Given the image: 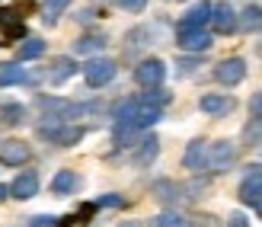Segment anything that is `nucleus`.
Segmentation results:
<instances>
[{
  "label": "nucleus",
  "mask_w": 262,
  "mask_h": 227,
  "mask_svg": "<svg viewBox=\"0 0 262 227\" xmlns=\"http://www.w3.org/2000/svg\"><path fill=\"white\" fill-rule=\"evenodd\" d=\"M38 135H42L45 141L58 144V148H74V144H80L86 128L83 125H71V122H58V118H51V122L38 125Z\"/></svg>",
  "instance_id": "obj_1"
},
{
  "label": "nucleus",
  "mask_w": 262,
  "mask_h": 227,
  "mask_svg": "<svg viewBox=\"0 0 262 227\" xmlns=\"http://www.w3.org/2000/svg\"><path fill=\"white\" fill-rule=\"evenodd\" d=\"M115 74H119V64H115L112 58H90L86 64H83V80H86V87H106V84H112L115 80Z\"/></svg>",
  "instance_id": "obj_2"
},
{
  "label": "nucleus",
  "mask_w": 262,
  "mask_h": 227,
  "mask_svg": "<svg viewBox=\"0 0 262 227\" xmlns=\"http://www.w3.org/2000/svg\"><path fill=\"white\" fill-rule=\"evenodd\" d=\"M233 163H237V144L233 141H214V144H208V163L205 170L208 173H227Z\"/></svg>",
  "instance_id": "obj_3"
},
{
  "label": "nucleus",
  "mask_w": 262,
  "mask_h": 227,
  "mask_svg": "<svg viewBox=\"0 0 262 227\" xmlns=\"http://www.w3.org/2000/svg\"><path fill=\"white\" fill-rule=\"evenodd\" d=\"M29 160H32V148L23 138L0 141V163H4V167H26Z\"/></svg>",
  "instance_id": "obj_4"
},
{
  "label": "nucleus",
  "mask_w": 262,
  "mask_h": 227,
  "mask_svg": "<svg viewBox=\"0 0 262 227\" xmlns=\"http://www.w3.org/2000/svg\"><path fill=\"white\" fill-rule=\"evenodd\" d=\"M135 80L144 90L160 87L163 80H166V64L160 58H144V61H138V68H135Z\"/></svg>",
  "instance_id": "obj_5"
},
{
  "label": "nucleus",
  "mask_w": 262,
  "mask_h": 227,
  "mask_svg": "<svg viewBox=\"0 0 262 227\" xmlns=\"http://www.w3.org/2000/svg\"><path fill=\"white\" fill-rule=\"evenodd\" d=\"M240 202L243 205H259L262 202V163L246 167V176L240 182Z\"/></svg>",
  "instance_id": "obj_6"
},
{
  "label": "nucleus",
  "mask_w": 262,
  "mask_h": 227,
  "mask_svg": "<svg viewBox=\"0 0 262 227\" xmlns=\"http://www.w3.org/2000/svg\"><path fill=\"white\" fill-rule=\"evenodd\" d=\"M246 77V61L243 58H224L214 64V80L221 87H237Z\"/></svg>",
  "instance_id": "obj_7"
},
{
  "label": "nucleus",
  "mask_w": 262,
  "mask_h": 227,
  "mask_svg": "<svg viewBox=\"0 0 262 227\" xmlns=\"http://www.w3.org/2000/svg\"><path fill=\"white\" fill-rule=\"evenodd\" d=\"M211 29L217 35H230L237 32V10H233L227 0H221V4H211Z\"/></svg>",
  "instance_id": "obj_8"
},
{
  "label": "nucleus",
  "mask_w": 262,
  "mask_h": 227,
  "mask_svg": "<svg viewBox=\"0 0 262 227\" xmlns=\"http://www.w3.org/2000/svg\"><path fill=\"white\" fill-rule=\"evenodd\" d=\"M176 45L182 51H192V55H205L208 48L214 45V35L205 29H189V32H176Z\"/></svg>",
  "instance_id": "obj_9"
},
{
  "label": "nucleus",
  "mask_w": 262,
  "mask_h": 227,
  "mask_svg": "<svg viewBox=\"0 0 262 227\" xmlns=\"http://www.w3.org/2000/svg\"><path fill=\"white\" fill-rule=\"evenodd\" d=\"M38 189H42V179H38V173H35V170H23L19 176L13 179L10 195H13V198H19V202H29V198L38 195Z\"/></svg>",
  "instance_id": "obj_10"
},
{
  "label": "nucleus",
  "mask_w": 262,
  "mask_h": 227,
  "mask_svg": "<svg viewBox=\"0 0 262 227\" xmlns=\"http://www.w3.org/2000/svg\"><path fill=\"white\" fill-rule=\"evenodd\" d=\"M199 109H202L205 115L221 118V115H230L233 109H237V99L227 96V93H205V96L199 99Z\"/></svg>",
  "instance_id": "obj_11"
},
{
  "label": "nucleus",
  "mask_w": 262,
  "mask_h": 227,
  "mask_svg": "<svg viewBox=\"0 0 262 227\" xmlns=\"http://www.w3.org/2000/svg\"><path fill=\"white\" fill-rule=\"evenodd\" d=\"M211 23V4L208 0H199L192 10L182 13V19L176 26V32H189V29H205V26Z\"/></svg>",
  "instance_id": "obj_12"
},
{
  "label": "nucleus",
  "mask_w": 262,
  "mask_h": 227,
  "mask_svg": "<svg viewBox=\"0 0 262 227\" xmlns=\"http://www.w3.org/2000/svg\"><path fill=\"white\" fill-rule=\"evenodd\" d=\"M182 163H186V170H192V173H202L205 163H208V141L195 138L186 148V154H182Z\"/></svg>",
  "instance_id": "obj_13"
},
{
  "label": "nucleus",
  "mask_w": 262,
  "mask_h": 227,
  "mask_svg": "<svg viewBox=\"0 0 262 227\" xmlns=\"http://www.w3.org/2000/svg\"><path fill=\"white\" fill-rule=\"evenodd\" d=\"M77 71V61L74 58H55V64H51V74H48V84H55L61 87L64 80H71Z\"/></svg>",
  "instance_id": "obj_14"
},
{
  "label": "nucleus",
  "mask_w": 262,
  "mask_h": 227,
  "mask_svg": "<svg viewBox=\"0 0 262 227\" xmlns=\"http://www.w3.org/2000/svg\"><path fill=\"white\" fill-rule=\"evenodd\" d=\"M157 154H160V138H157V135H147V138L141 141L138 154H135V163H138V167H150L154 160H157Z\"/></svg>",
  "instance_id": "obj_15"
},
{
  "label": "nucleus",
  "mask_w": 262,
  "mask_h": 227,
  "mask_svg": "<svg viewBox=\"0 0 262 227\" xmlns=\"http://www.w3.org/2000/svg\"><path fill=\"white\" fill-rule=\"evenodd\" d=\"M77 185H80V179H77L74 170H58L55 179H51V192H55V195H71Z\"/></svg>",
  "instance_id": "obj_16"
},
{
  "label": "nucleus",
  "mask_w": 262,
  "mask_h": 227,
  "mask_svg": "<svg viewBox=\"0 0 262 227\" xmlns=\"http://www.w3.org/2000/svg\"><path fill=\"white\" fill-rule=\"evenodd\" d=\"M154 195L160 198L163 205H176L182 198V185L173 182V179H160V182H154Z\"/></svg>",
  "instance_id": "obj_17"
},
{
  "label": "nucleus",
  "mask_w": 262,
  "mask_h": 227,
  "mask_svg": "<svg viewBox=\"0 0 262 227\" xmlns=\"http://www.w3.org/2000/svg\"><path fill=\"white\" fill-rule=\"evenodd\" d=\"M29 74H26L23 61L16 64H0V87H16V84H26Z\"/></svg>",
  "instance_id": "obj_18"
},
{
  "label": "nucleus",
  "mask_w": 262,
  "mask_h": 227,
  "mask_svg": "<svg viewBox=\"0 0 262 227\" xmlns=\"http://www.w3.org/2000/svg\"><path fill=\"white\" fill-rule=\"evenodd\" d=\"M262 26V7H246L243 13H237V29H243V32H253V29H259Z\"/></svg>",
  "instance_id": "obj_19"
},
{
  "label": "nucleus",
  "mask_w": 262,
  "mask_h": 227,
  "mask_svg": "<svg viewBox=\"0 0 262 227\" xmlns=\"http://www.w3.org/2000/svg\"><path fill=\"white\" fill-rule=\"evenodd\" d=\"M42 55H45V42H42V38H29V35L23 38V45L16 51L19 61H35V58H42Z\"/></svg>",
  "instance_id": "obj_20"
},
{
  "label": "nucleus",
  "mask_w": 262,
  "mask_h": 227,
  "mask_svg": "<svg viewBox=\"0 0 262 227\" xmlns=\"http://www.w3.org/2000/svg\"><path fill=\"white\" fill-rule=\"evenodd\" d=\"M71 7V0H45V7H42V19L45 26H55L61 16H64V10Z\"/></svg>",
  "instance_id": "obj_21"
},
{
  "label": "nucleus",
  "mask_w": 262,
  "mask_h": 227,
  "mask_svg": "<svg viewBox=\"0 0 262 227\" xmlns=\"http://www.w3.org/2000/svg\"><path fill=\"white\" fill-rule=\"evenodd\" d=\"M102 48H106V35H83L74 42V51H80V55H96Z\"/></svg>",
  "instance_id": "obj_22"
},
{
  "label": "nucleus",
  "mask_w": 262,
  "mask_h": 227,
  "mask_svg": "<svg viewBox=\"0 0 262 227\" xmlns=\"http://www.w3.org/2000/svg\"><path fill=\"white\" fill-rule=\"evenodd\" d=\"M154 227H189V221L179 215V211H160V215L154 218Z\"/></svg>",
  "instance_id": "obj_23"
},
{
  "label": "nucleus",
  "mask_w": 262,
  "mask_h": 227,
  "mask_svg": "<svg viewBox=\"0 0 262 227\" xmlns=\"http://www.w3.org/2000/svg\"><path fill=\"white\" fill-rule=\"evenodd\" d=\"M141 135V128H135V125H115V131H112V141L119 144V148H128L131 141H135Z\"/></svg>",
  "instance_id": "obj_24"
},
{
  "label": "nucleus",
  "mask_w": 262,
  "mask_h": 227,
  "mask_svg": "<svg viewBox=\"0 0 262 227\" xmlns=\"http://www.w3.org/2000/svg\"><path fill=\"white\" fill-rule=\"evenodd\" d=\"M0 115H4V122H10V125H23L26 122V109L19 102H7L4 109H0Z\"/></svg>",
  "instance_id": "obj_25"
},
{
  "label": "nucleus",
  "mask_w": 262,
  "mask_h": 227,
  "mask_svg": "<svg viewBox=\"0 0 262 227\" xmlns=\"http://www.w3.org/2000/svg\"><path fill=\"white\" fill-rule=\"evenodd\" d=\"M141 99H144V102H150V106H160V109H163V106L169 102V93H166V90H160V87H150Z\"/></svg>",
  "instance_id": "obj_26"
},
{
  "label": "nucleus",
  "mask_w": 262,
  "mask_h": 227,
  "mask_svg": "<svg viewBox=\"0 0 262 227\" xmlns=\"http://www.w3.org/2000/svg\"><path fill=\"white\" fill-rule=\"evenodd\" d=\"M13 38H26V26H23V23H7V29H4V45H13Z\"/></svg>",
  "instance_id": "obj_27"
},
{
  "label": "nucleus",
  "mask_w": 262,
  "mask_h": 227,
  "mask_svg": "<svg viewBox=\"0 0 262 227\" xmlns=\"http://www.w3.org/2000/svg\"><path fill=\"white\" fill-rule=\"evenodd\" d=\"M115 7H122L128 13H141L144 7H147V0H115Z\"/></svg>",
  "instance_id": "obj_28"
},
{
  "label": "nucleus",
  "mask_w": 262,
  "mask_h": 227,
  "mask_svg": "<svg viewBox=\"0 0 262 227\" xmlns=\"http://www.w3.org/2000/svg\"><path fill=\"white\" fill-rule=\"evenodd\" d=\"M96 205H99V208H122V205H125V198H122V195H112V192H109V195H102Z\"/></svg>",
  "instance_id": "obj_29"
},
{
  "label": "nucleus",
  "mask_w": 262,
  "mask_h": 227,
  "mask_svg": "<svg viewBox=\"0 0 262 227\" xmlns=\"http://www.w3.org/2000/svg\"><path fill=\"white\" fill-rule=\"evenodd\" d=\"M243 138L246 141H259L262 138V118H256V125H250V128L243 131Z\"/></svg>",
  "instance_id": "obj_30"
},
{
  "label": "nucleus",
  "mask_w": 262,
  "mask_h": 227,
  "mask_svg": "<svg viewBox=\"0 0 262 227\" xmlns=\"http://www.w3.org/2000/svg\"><path fill=\"white\" fill-rule=\"evenodd\" d=\"M227 227H250V218H246L243 211H233V215L227 218Z\"/></svg>",
  "instance_id": "obj_31"
},
{
  "label": "nucleus",
  "mask_w": 262,
  "mask_h": 227,
  "mask_svg": "<svg viewBox=\"0 0 262 227\" xmlns=\"http://www.w3.org/2000/svg\"><path fill=\"white\" fill-rule=\"evenodd\" d=\"M250 112H253L256 118H262V90H259V93H256V96L250 99Z\"/></svg>",
  "instance_id": "obj_32"
},
{
  "label": "nucleus",
  "mask_w": 262,
  "mask_h": 227,
  "mask_svg": "<svg viewBox=\"0 0 262 227\" xmlns=\"http://www.w3.org/2000/svg\"><path fill=\"white\" fill-rule=\"evenodd\" d=\"M55 227H86V221H80V218H64V221L55 224Z\"/></svg>",
  "instance_id": "obj_33"
},
{
  "label": "nucleus",
  "mask_w": 262,
  "mask_h": 227,
  "mask_svg": "<svg viewBox=\"0 0 262 227\" xmlns=\"http://www.w3.org/2000/svg\"><path fill=\"white\" fill-rule=\"evenodd\" d=\"M7 198H10V185L0 182V202H7Z\"/></svg>",
  "instance_id": "obj_34"
},
{
  "label": "nucleus",
  "mask_w": 262,
  "mask_h": 227,
  "mask_svg": "<svg viewBox=\"0 0 262 227\" xmlns=\"http://www.w3.org/2000/svg\"><path fill=\"white\" fill-rule=\"evenodd\" d=\"M119 227H141V221H122Z\"/></svg>",
  "instance_id": "obj_35"
},
{
  "label": "nucleus",
  "mask_w": 262,
  "mask_h": 227,
  "mask_svg": "<svg viewBox=\"0 0 262 227\" xmlns=\"http://www.w3.org/2000/svg\"><path fill=\"white\" fill-rule=\"evenodd\" d=\"M256 208H259V218H262V202H259V205H256Z\"/></svg>",
  "instance_id": "obj_36"
},
{
  "label": "nucleus",
  "mask_w": 262,
  "mask_h": 227,
  "mask_svg": "<svg viewBox=\"0 0 262 227\" xmlns=\"http://www.w3.org/2000/svg\"><path fill=\"white\" fill-rule=\"evenodd\" d=\"M169 4H182V0H169Z\"/></svg>",
  "instance_id": "obj_37"
},
{
  "label": "nucleus",
  "mask_w": 262,
  "mask_h": 227,
  "mask_svg": "<svg viewBox=\"0 0 262 227\" xmlns=\"http://www.w3.org/2000/svg\"><path fill=\"white\" fill-rule=\"evenodd\" d=\"M259 29H262V26H259Z\"/></svg>",
  "instance_id": "obj_38"
}]
</instances>
